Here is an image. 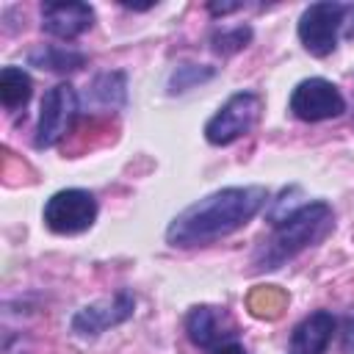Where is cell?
<instances>
[{"label": "cell", "mask_w": 354, "mask_h": 354, "mask_svg": "<svg viewBox=\"0 0 354 354\" xmlns=\"http://www.w3.org/2000/svg\"><path fill=\"white\" fill-rule=\"evenodd\" d=\"M266 199L268 194L260 185H235L207 194L205 199L188 205L183 213L174 216L166 230V241L183 249L213 243L252 221Z\"/></svg>", "instance_id": "6da1fadb"}, {"label": "cell", "mask_w": 354, "mask_h": 354, "mask_svg": "<svg viewBox=\"0 0 354 354\" xmlns=\"http://www.w3.org/2000/svg\"><path fill=\"white\" fill-rule=\"evenodd\" d=\"M335 216L326 202H307L299 213H293L288 221H282L268 241L254 252V268H279L285 260L296 257L301 249L324 241L332 232Z\"/></svg>", "instance_id": "7a4b0ae2"}, {"label": "cell", "mask_w": 354, "mask_h": 354, "mask_svg": "<svg viewBox=\"0 0 354 354\" xmlns=\"http://www.w3.org/2000/svg\"><path fill=\"white\" fill-rule=\"evenodd\" d=\"M260 111L263 97L257 91H238L210 116V122L205 124V138L213 147H227L257 124Z\"/></svg>", "instance_id": "3957f363"}, {"label": "cell", "mask_w": 354, "mask_h": 354, "mask_svg": "<svg viewBox=\"0 0 354 354\" xmlns=\"http://www.w3.org/2000/svg\"><path fill=\"white\" fill-rule=\"evenodd\" d=\"M346 11H351L346 3H313L299 17V39L310 55H329L337 47V30L343 25Z\"/></svg>", "instance_id": "277c9868"}, {"label": "cell", "mask_w": 354, "mask_h": 354, "mask_svg": "<svg viewBox=\"0 0 354 354\" xmlns=\"http://www.w3.org/2000/svg\"><path fill=\"white\" fill-rule=\"evenodd\" d=\"M97 218V199L83 188H66L47 199L44 224L58 235L86 232Z\"/></svg>", "instance_id": "5b68a950"}, {"label": "cell", "mask_w": 354, "mask_h": 354, "mask_svg": "<svg viewBox=\"0 0 354 354\" xmlns=\"http://www.w3.org/2000/svg\"><path fill=\"white\" fill-rule=\"evenodd\" d=\"M77 116V94L69 83H58L53 86L44 100H41V113H39V124H36V149H47L55 147L72 127Z\"/></svg>", "instance_id": "8992f818"}, {"label": "cell", "mask_w": 354, "mask_h": 354, "mask_svg": "<svg viewBox=\"0 0 354 354\" xmlns=\"http://www.w3.org/2000/svg\"><path fill=\"white\" fill-rule=\"evenodd\" d=\"M290 111L301 122H324V119L340 116L346 111V100L335 83L324 77H307L293 88Z\"/></svg>", "instance_id": "52a82bcc"}, {"label": "cell", "mask_w": 354, "mask_h": 354, "mask_svg": "<svg viewBox=\"0 0 354 354\" xmlns=\"http://www.w3.org/2000/svg\"><path fill=\"white\" fill-rule=\"evenodd\" d=\"M136 310V299L130 290H119L113 293L111 299H102V301H94L83 310L75 313L72 318V332L80 335V337H97L100 332L127 321Z\"/></svg>", "instance_id": "ba28073f"}, {"label": "cell", "mask_w": 354, "mask_h": 354, "mask_svg": "<svg viewBox=\"0 0 354 354\" xmlns=\"http://www.w3.org/2000/svg\"><path fill=\"white\" fill-rule=\"evenodd\" d=\"M185 332H188V337H191L194 346H199V348H216L227 337L235 335V324L227 315V310L202 304V307H194L185 315Z\"/></svg>", "instance_id": "9c48e42d"}, {"label": "cell", "mask_w": 354, "mask_h": 354, "mask_svg": "<svg viewBox=\"0 0 354 354\" xmlns=\"http://www.w3.org/2000/svg\"><path fill=\"white\" fill-rule=\"evenodd\" d=\"M94 25V8L88 3H44L41 28L55 39H77Z\"/></svg>", "instance_id": "30bf717a"}, {"label": "cell", "mask_w": 354, "mask_h": 354, "mask_svg": "<svg viewBox=\"0 0 354 354\" xmlns=\"http://www.w3.org/2000/svg\"><path fill=\"white\" fill-rule=\"evenodd\" d=\"M335 335V318L326 310L310 313L304 321L296 324L290 343H288V354H324L326 346L332 343Z\"/></svg>", "instance_id": "8fae6325"}, {"label": "cell", "mask_w": 354, "mask_h": 354, "mask_svg": "<svg viewBox=\"0 0 354 354\" xmlns=\"http://www.w3.org/2000/svg\"><path fill=\"white\" fill-rule=\"evenodd\" d=\"M30 94H33L30 75L19 66H3V72H0V102H3V108L6 111L25 108Z\"/></svg>", "instance_id": "7c38bea8"}, {"label": "cell", "mask_w": 354, "mask_h": 354, "mask_svg": "<svg viewBox=\"0 0 354 354\" xmlns=\"http://www.w3.org/2000/svg\"><path fill=\"white\" fill-rule=\"evenodd\" d=\"M30 64L41 66V69H50V72H75L86 64V55L77 53V50H69V47H58V44H50V47H39L30 53Z\"/></svg>", "instance_id": "4fadbf2b"}, {"label": "cell", "mask_w": 354, "mask_h": 354, "mask_svg": "<svg viewBox=\"0 0 354 354\" xmlns=\"http://www.w3.org/2000/svg\"><path fill=\"white\" fill-rule=\"evenodd\" d=\"M91 94L94 100L105 102V105H122L124 102V75L122 72H108V75H100L91 86Z\"/></svg>", "instance_id": "5bb4252c"}, {"label": "cell", "mask_w": 354, "mask_h": 354, "mask_svg": "<svg viewBox=\"0 0 354 354\" xmlns=\"http://www.w3.org/2000/svg\"><path fill=\"white\" fill-rule=\"evenodd\" d=\"M252 39V28L249 25H235V28H224V30H216L213 33V50L221 53V55H232L238 50H243Z\"/></svg>", "instance_id": "9a60e30c"}, {"label": "cell", "mask_w": 354, "mask_h": 354, "mask_svg": "<svg viewBox=\"0 0 354 354\" xmlns=\"http://www.w3.org/2000/svg\"><path fill=\"white\" fill-rule=\"evenodd\" d=\"M207 77H213V69H202V66H177V72L171 75V80H169V91L174 94V91H185V88H191V86H196V83H202V80H207Z\"/></svg>", "instance_id": "2e32d148"}, {"label": "cell", "mask_w": 354, "mask_h": 354, "mask_svg": "<svg viewBox=\"0 0 354 354\" xmlns=\"http://www.w3.org/2000/svg\"><path fill=\"white\" fill-rule=\"evenodd\" d=\"M343 351L354 354V318L343 321Z\"/></svg>", "instance_id": "e0dca14e"}, {"label": "cell", "mask_w": 354, "mask_h": 354, "mask_svg": "<svg viewBox=\"0 0 354 354\" xmlns=\"http://www.w3.org/2000/svg\"><path fill=\"white\" fill-rule=\"evenodd\" d=\"M238 8H243V3H210V6H207V11H210L213 17H224V14L238 11Z\"/></svg>", "instance_id": "ac0fdd59"}, {"label": "cell", "mask_w": 354, "mask_h": 354, "mask_svg": "<svg viewBox=\"0 0 354 354\" xmlns=\"http://www.w3.org/2000/svg\"><path fill=\"white\" fill-rule=\"evenodd\" d=\"M213 354H246V348L241 346V343H221V346H216L213 348Z\"/></svg>", "instance_id": "d6986e66"}, {"label": "cell", "mask_w": 354, "mask_h": 354, "mask_svg": "<svg viewBox=\"0 0 354 354\" xmlns=\"http://www.w3.org/2000/svg\"><path fill=\"white\" fill-rule=\"evenodd\" d=\"M346 36L354 39V17H351V22H346Z\"/></svg>", "instance_id": "ffe728a7"}]
</instances>
